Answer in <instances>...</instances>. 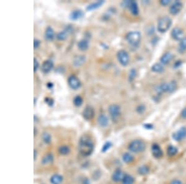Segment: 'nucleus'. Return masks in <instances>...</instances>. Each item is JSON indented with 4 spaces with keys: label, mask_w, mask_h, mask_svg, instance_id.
<instances>
[{
    "label": "nucleus",
    "mask_w": 186,
    "mask_h": 184,
    "mask_svg": "<svg viewBox=\"0 0 186 184\" xmlns=\"http://www.w3.org/2000/svg\"><path fill=\"white\" fill-rule=\"evenodd\" d=\"M117 58L121 64H122L124 66H126L129 63V55L127 53V52H126L124 50H121L117 52Z\"/></svg>",
    "instance_id": "nucleus-6"
},
{
    "label": "nucleus",
    "mask_w": 186,
    "mask_h": 184,
    "mask_svg": "<svg viewBox=\"0 0 186 184\" xmlns=\"http://www.w3.org/2000/svg\"><path fill=\"white\" fill-rule=\"evenodd\" d=\"M98 123L101 127L106 128L109 125V119L107 116L104 114H101L98 118Z\"/></svg>",
    "instance_id": "nucleus-17"
},
{
    "label": "nucleus",
    "mask_w": 186,
    "mask_h": 184,
    "mask_svg": "<svg viewBox=\"0 0 186 184\" xmlns=\"http://www.w3.org/2000/svg\"><path fill=\"white\" fill-rule=\"evenodd\" d=\"M39 66V62H38L36 58H34V72L37 71V70L38 69Z\"/></svg>",
    "instance_id": "nucleus-38"
},
{
    "label": "nucleus",
    "mask_w": 186,
    "mask_h": 184,
    "mask_svg": "<svg viewBox=\"0 0 186 184\" xmlns=\"http://www.w3.org/2000/svg\"><path fill=\"white\" fill-rule=\"evenodd\" d=\"M40 44H41V42L39 40L34 39V49H37L39 47Z\"/></svg>",
    "instance_id": "nucleus-42"
},
{
    "label": "nucleus",
    "mask_w": 186,
    "mask_h": 184,
    "mask_svg": "<svg viewBox=\"0 0 186 184\" xmlns=\"http://www.w3.org/2000/svg\"><path fill=\"white\" fill-rule=\"evenodd\" d=\"M173 59V55L171 52H166L160 59L161 63L163 64H167Z\"/></svg>",
    "instance_id": "nucleus-22"
},
{
    "label": "nucleus",
    "mask_w": 186,
    "mask_h": 184,
    "mask_svg": "<svg viewBox=\"0 0 186 184\" xmlns=\"http://www.w3.org/2000/svg\"><path fill=\"white\" fill-rule=\"evenodd\" d=\"M173 139L176 141H180L186 138V128L182 127L173 134Z\"/></svg>",
    "instance_id": "nucleus-10"
},
{
    "label": "nucleus",
    "mask_w": 186,
    "mask_h": 184,
    "mask_svg": "<svg viewBox=\"0 0 186 184\" xmlns=\"http://www.w3.org/2000/svg\"><path fill=\"white\" fill-rule=\"evenodd\" d=\"M170 184H183V183L181 182V181H180L179 180H177V179H175V180H173V181H171V182Z\"/></svg>",
    "instance_id": "nucleus-45"
},
{
    "label": "nucleus",
    "mask_w": 186,
    "mask_h": 184,
    "mask_svg": "<svg viewBox=\"0 0 186 184\" xmlns=\"http://www.w3.org/2000/svg\"><path fill=\"white\" fill-rule=\"evenodd\" d=\"M82 116L83 118L86 120H90L93 119L94 116V109L91 106H87L84 109Z\"/></svg>",
    "instance_id": "nucleus-11"
},
{
    "label": "nucleus",
    "mask_w": 186,
    "mask_h": 184,
    "mask_svg": "<svg viewBox=\"0 0 186 184\" xmlns=\"http://www.w3.org/2000/svg\"><path fill=\"white\" fill-rule=\"evenodd\" d=\"M42 138L43 141L45 144H50L52 141V136L50 133L47 132H44L42 135Z\"/></svg>",
    "instance_id": "nucleus-34"
},
{
    "label": "nucleus",
    "mask_w": 186,
    "mask_h": 184,
    "mask_svg": "<svg viewBox=\"0 0 186 184\" xmlns=\"http://www.w3.org/2000/svg\"><path fill=\"white\" fill-rule=\"evenodd\" d=\"M127 8L129 9L131 13L134 16H137L139 13L138 6L135 1H129Z\"/></svg>",
    "instance_id": "nucleus-15"
},
{
    "label": "nucleus",
    "mask_w": 186,
    "mask_h": 184,
    "mask_svg": "<svg viewBox=\"0 0 186 184\" xmlns=\"http://www.w3.org/2000/svg\"><path fill=\"white\" fill-rule=\"evenodd\" d=\"M168 93H173L177 89L178 84L176 81L172 80L170 82L168 83Z\"/></svg>",
    "instance_id": "nucleus-28"
},
{
    "label": "nucleus",
    "mask_w": 186,
    "mask_h": 184,
    "mask_svg": "<svg viewBox=\"0 0 186 184\" xmlns=\"http://www.w3.org/2000/svg\"><path fill=\"white\" fill-rule=\"evenodd\" d=\"M77 46L81 51H86L89 48V41L86 39H81L78 42Z\"/></svg>",
    "instance_id": "nucleus-23"
},
{
    "label": "nucleus",
    "mask_w": 186,
    "mask_h": 184,
    "mask_svg": "<svg viewBox=\"0 0 186 184\" xmlns=\"http://www.w3.org/2000/svg\"><path fill=\"white\" fill-rule=\"evenodd\" d=\"M81 184H91V182H90V181H89V179H88V178H84V179L82 181Z\"/></svg>",
    "instance_id": "nucleus-44"
},
{
    "label": "nucleus",
    "mask_w": 186,
    "mask_h": 184,
    "mask_svg": "<svg viewBox=\"0 0 186 184\" xmlns=\"http://www.w3.org/2000/svg\"><path fill=\"white\" fill-rule=\"evenodd\" d=\"M145 110V108L143 106H139L137 109H136V111L139 113V114H141L143 113Z\"/></svg>",
    "instance_id": "nucleus-40"
},
{
    "label": "nucleus",
    "mask_w": 186,
    "mask_h": 184,
    "mask_svg": "<svg viewBox=\"0 0 186 184\" xmlns=\"http://www.w3.org/2000/svg\"><path fill=\"white\" fill-rule=\"evenodd\" d=\"M150 172V168L147 166H141L138 169V173L140 175L145 176L149 173Z\"/></svg>",
    "instance_id": "nucleus-31"
},
{
    "label": "nucleus",
    "mask_w": 186,
    "mask_h": 184,
    "mask_svg": "<svg viewBox=\"0 0 186 184\" xmlns=\"http://www.w3.org/2000/svg\"><path fill=\"white\" fill-rule=\"evenodd\" d=\"M86 61V57L84 55H78L73 60V64L74 66L78 67L81 66Z\"/></svg>",
    "instance_id": "nucleus-25"
},
{
    "label": "nucleus",
    "mask_w": 186,
    "mask_h": 184,
    "mask_svg": "<svg viewBox=\"0 0 186 184\" xmlns=\"http://www.w3.org/2000/svg\"><path fill=\"white\" fill-rule=\"evenodd\" d=\"M146 144L141 139H135L131 141L128 146V150L133 153H140L145 150Z\"/></svg>",
    "instance_id": "nucleus-2"
},
{
    "label": "nucleus",
    "mask_w": 186,
    "mask_h": 184,
    "mask_svg": "<svg viewBox=\"0 0 186 184\" xmlns=\"http://www.w3.org/2000/svg\"><path fill=\"white\" fill-rule=\"evenodd\" d=\"M181 117L183 119H186V107L181 111Z\"/></svg>",
    "instance_id": "nucleus-43"
},
{
    "label": "nucleus",
    "mask_w": 186,
    "mask_h": 184,
    "mask_svg": "<svg viewBox=\"0 0 186 184\" xmlns=\"http://www.w3.org/2000/svg\"><path fill=\"white\" fill-rule=\"evenodd\" d=\"M112 144L111 142H110V141L106 142L102 148V149H101L102 153L107 152L112 147Z\"/></svg>",
    "instance_id": "nucleus-36"
},
{
    "label": "nucleus",
    "mask_w": 186,
    "mask_h": 184,
    "mask_svg": "<svg viewBox=\"0 0 186 184\" xmlns=\"http://www.w3.org/2000/svg\"><path fill=\"white\" fill-rule=\"evenodd\" d=\"M151 71L156 73H162L165 71V68L163 64L161 63H155L151 67Z\"/></svg>",
    "instance_id": "nucleus-26"
},
{
    "label": "nucleus",
    "mask_w": 186,
    "mask_h": 184,
    "mask_svg": "<svg viewBox=\"0 0 186 184\" xmlns=\"http://www.w3.org/2000/svg\"><path fill=\"white\" fill-rule=\"evenodd\" d=\"M54 68V63L50 60L44 61L41 66V70L44 73H49Z\"/></svg>",
    "instance_id": "nucleus-14"
},
{
    "label": "nucleus",
    "mask_w": 186,
    "mask_h": 184,
    "mask_svg": "<svg viewBox=\"0 0 186 184\" xmlns=\"http://www.w3.org/2000/svg\"><path fill=\"white\" fill-rule=\"evenodd\" d=\"M83 99L81 96H76V97H74V98L73 99V104L76 106V107H80L82 104H83Z\"/></svg>",
    "instance_id": "nucleus-35"
},
{
    "label": "nucleus",
    "mask_w": 186,
    "mask_h": 184,
    "mask_svg": "<svg viewBox=\"0 0 186 184\" xmlns=\"http://www.w3.org/2000/svg\"><path fill=\"white\" fill-rule=\"evenodd\" d=\"M141 34L138 31H131L126 35V40L129 45L136 47L139 45L141 41Z\"/></svg>",
    "instance_id": "nucleus-3"
},
{
    "label": "nucleus",
    "mask_w": 186,
    "mask_h": 184,
    "mask_svg": "<svg viewBox=\"0 0 186 184\" xmlns=\"http://www.w3.org/2000/svg\"><path fill=\"white\" fill-rule=\"evenodd\" d=\"M108 111L112 120L114 122H117L121 116V109L120 106L116 104H112L109 107Z\"/></svg>",
    "instance_id": "nucleus-5"
},
{
    "label": "nucleus",
    "mask_w": 186,
    "mask_h": 184,
    "mask_svg": "<svg viewBox=\"0 0 186 184\" xmlns=\"http://www.w3.org/2000/svg\"><path fill=\"white\" fill-rule=\"evenodd\" d=\"M44 37L47 40H49V41L53 40V39L55 37V32L52 29V27H51L50 26H48L46 28L45 34H44Z\"/></svg>",
    "instance_id": "nucleus-20"
},
{
    "label": "nucleus",
    "mask_w": 186,
    "mask_h": 184,
    "mask_svg": "<svg viewBox=\"0 0 186 184\" xmlns=\"http://www.w3.org/2000/svg\"><path fill=\"white\" fill-rule=\"evenodd\" d=\"M172 19L168 16L161 17L158 22V30L160 32L165 33L167 32L172 26Z\"/></svg>",
    "instance_id": "nucleus-4"
},
{
    "label": "nucleus",
    "mask_w": 186,
    "mask_h": 184,
    "mask_svg": "<svg viewBox=\"0 0 186 184\" xmlns=\"http://www.w3.org/2000/svg\"><path fill=\"white\" fill-rule=\"evenodd\" d=\"M72 29L71 26H68L65 30L63 31L62 32H59L57 35H56V37L58 40H65L67 37H68V33H69L71 32Z\"/></svg>",
    "instance_id": "nucleus-19"
},
{
    "label": "nucleus",
    "mask_w": 186,
    "mask_h": 184,
    "mask_svg": "<svg viewBox=\"0 0 186 184\" xmlns=\"http://www.w3.org/2000/svg\"><path fill=\"white\" fill-rule=\"evenodd\" d=\"M178 153V149L176 146H169L167 149V154L169 156H174Z\"/></svg>",
    "instance_id": "nucleus-32"
},
{
    "label": "nucleus",
    "mask_w": 186,
    "mask_h": 184,
    "mask_svg": "<svg viewBox=\"0 0 186 184\" xmlns=\"http://www.w3.org/2000/svg\"><path fill=\"white\" fill-rule=\"evenodd\" d=\"M54 155L52 153H47L42 158L41 160V164L42 165H47L49 164H52L54 161Z\"/></svg>",
    "instance_id": "nucleus-21"
},
{
    "label": "nucleus",
    "mask_w": 186,
    "mask_h": 184,
    "mask_svg": "<svg viewBox=\"0 0 186 184\" xmlns=\"http://www.w3.org/2000/svg\"><path fill=\"white\" fill-rule=\"evenodd\" d=\"M104 2L105 1L104 0H99V1H97L96 2L88 4L86 9L88 11H92L101 7Z\"/></svg>",
    "instance_id": "nucleus-18"
},
{
    "label": "nucleus",
    "mask_w": 186,
    "mask_h": 184,
    "mask_svg": "<svg viewBox=\"0 0 186 184\" xmlns=\"http://www.w3.org/2000/svg\"><path fill=\"white\" fill-rule=\"evenodd\" d=\"M133 177L129 174H125L122 181V184H134Z\"/></svg>",
    "instance_id": "nucleus-30"
},
{
    "label": "nucleus",
    "mask_w": 186,
    "mask_h": 184,
    "mask_svg": "<svg viewBox=\"0 0 186 184\" xmlns=\"http://www.w3.org/2000/svg\"><path fill=\"white\" fill-rule=\"evenodd\" d=\"M183 4L181 1H177L172 4L169 7V12L172 15H176L182 10Z\"/></svg>",
    "instance_id": "nucleus-8"
},
{
    "label": "nucleus",
    "mask_w": 186,
    "mask_h": 184,
    "mask_svg": "<svg viewBox=\"0 0 186 184\" xmlns=\"http://www.w3.org/2000/svg\"><path fill=\"white\" fill-rule=\"evenodd\" d=\"M47 87H49V88H52V87H53V84L52 83H49L48 84H47Z\"/></svg>",
    "instance_id": "nucleus-47"
},
{
    "label": "nucleus",
    "mask_w": 186,
    "mask_h": 184,
    "mask_svg": "<svg viewBox=\"0 0 186 184\" xmlns=\"http://www.w3.org/2000/svg\"><path fill=\"white\" fill-rule=\"evenodd\" d=\"M37 151L36 149L34 150V160L36 161L37 159Z\"/></svg>",
    "instance_id": "nucleus-46"
},
{
    "label": "nucleus",
    "mask_w": 186,
    "mask_h": 184,
    "mask_svg": "<svg viewBox=\"0 0 186 184\" xmlns=\"http://www.w3.org/2000/svg\"><path fill=\"white\" fill-rule=\"evenodd\" d=\"M122 160L125 163L130 164L134 161V157L129 153H125L122 155Z\"/></svg>",
    "instance_id": "nucleus-27"
},
{
    "label": "nucleus",
    "mask_w": 186,
    "mask_h": 184,
    "mask_svg": "<svg viewBox=\"0 0 186 184\" xmlns=\"http://www.w3.org/2000/svg\"><path fill=\"white\" fill-rule=\"evenodd\" d=\"M172 38L175 40H181L184 37V32L183 30L179 27H174L171 33Z\"/></svg>",
    "instance_id": "nucleus-9"
},
{
    "label": "nucleus",
    "mask_w": 186,
    "mask_h": 184,
    "mask_svg": "<svg viewBox=\"0 0 186 184\" xmlns=\"http://www.w3.org/2000/svg\"><path fill=\"white\" fill-rule=\"evenodd\" d=\"M59 152L60 154H62L63 156H66L69 153L70 149L68 146L63 145L59 148Z\"/></svg>",
    "instance_id": "nucleus-33"
},
{
    "label": "nucleus",
    "mask_w": 186,
    "mask_h": 184,
    "mask_svg": "<svg viewBox=\"0 0 186 184\" xmlns=\"http://www.w3.org/2000/svg\"><path fill=\"white\" fill-rule=\"evenodd\" d=\"M45 102L49 106H52L54 104V100L51 98L49 97H46L45 99Z\"/></svg>",
    "instance_id": "nucleus-39"
},
{
    "label": "nucleus",
    "mask_w": 186,
    "mask_h": 184,
    "mask_svg": "<svg viewBox=\"0 0 186 184\" xmlns=\"http://www.w3.org/2000/svg\"><path fill=\"white\" fill-rule=\"evenodd\" d=\"M178 51L181 54H183L186 51V37H184L179 44Z\"/></svg>",
    "instance_id": "nucleus-29"
},
{
    "label": "nucleus",
    "mask_w": 186,
    "mask_h": 184,
    "mask_svg": "<svg viewBox=\"0 0 186 184\" xmlns=\"http://www.w3.org/2000/svg\"><path fill=\"white\" fill-rule=\"evenodd\" d=\"M36 102H37V99L34 98V104H36Z\"/></svg>",
    "instance_id": "nucleus-48"
},
{
    "label": "nucleus",
    "mask_w": 186,
    "mask_h": 184,
    "mask_svg": "<svg viewBox=\"0 0 186 184\" xmlns=\"http://www.w3.org/2000/svg\"><path fill=\"white\" fill-rule=\"evenodd\" d=\"M94 148V143L89 135L84 134L80 138L78 144V150L82 156H89L91 155Z\"/></svg>",
    "instance_id": "nucleus-1"
},
{
    "label": "nucleus",
    "mask_w": 186,
    "mask_h": 184,
    "mask_svg": "<svg viewBox=\"0 0 186 184\" xmlns=\"http://www.w3.org/2000/svg\"><path fill=\"white\" fill-rule=\"evenodd\" d=\"M151 153L153 156L157 159L161 158L163 155V153L161 148V147L158 144H153L151 146Z\"/></svg>",
    "instance_id": "nucleus-12"
},
{
    "label": "nucleus",
    "mask_w": 186,
    "mask_h": 184,
    "mask_svg": "<svg viewBox=\"0 0 186 184\" xmlns=\"http://www.w3.org/2000/svg\"><path fill=\"white\" fill-rule=\"evenodd\" d=\"M171 1L170 0H161L160 1V3L162 5V6H167L168 4H169L171 3Z\"/></svg>",
    "instance_id": "nucleus-41"
},
{
    "label": "nucleus",
    "mask_w": 186,
    "mask_h": 184,
    "mask_svg": "<svg viewBox=\"0 0 186 184\" xmlns=\"http://www.w3.org/2000/svg\"><path fill=\"white\" fill-rule=\"evenodd\" d=\"M68 83L69 86L74 90H76L81 87L80 81L76 76L74 75H71L69 76L68 78Z\"/></svg>",
    "instance_id": "nucleus-7"
},
{
    "label": "nucleus",
    "mask_w": 186,
    "mask_h": 184,
    "mask_svg": "<svg viewBox=\"0 0 186 184\" xmlns=\"http://www.w3.org/2000/svg\"><path fill=\"white\" fill-rule=\"evenodd\" d=\"M124 175V172L121 169H117L114 172L112 176V179L115 182H119L122 181Z\"/></svg>",
    "instance_id": "nucleus-16"
},
{
    "label": "nucleus",
    "mask_w": 186,
    "mask_h": 184,
    "mask_svg": "<svg viewBox=\"0 0 186 184\" xmlns=\"http://www.w3.org/2000/svg\"><path fill=\"white\" fill-rule=\"evenodd\" d=\"M63 181V177L62 175L55 174H54L50 179L51 184H62Z\"/></svg>",
    "instance_id": "nucleus-24"
},
{
    "label": "nucleus",
    "mask_w": 186,
    "mask_h": 184,
    "mask_svg": "<svg viewBox=\"0 0 186 184\" xmlns=\"http://www.w3.org/2000/svg\"><path fill=\"white\" fill-rule=\"evenodd\" d=\"M136 71L135 69H131L130 71V73H129V75H128V78H129V80L130 81H133L135 78L136 77Z\"/></svg>",
    "instance_id": "nucleus-37"
},
{
    "label": "nucleus",
    "mask_w": 186,
    "mask_h": 184,
    "mask_svg": "<svg viewBox=\"0 0 186 184\" xmlns=\"http://www.w3.org/2000/svg\"><path fill=\"white\" fill-rule=\"evenodd\" d=\"M84 12L81 9H75L72 11L69 16V19L71 21H77L84 16Z\"/></svg>",
    "instance_id": "nucleus-13"
}]
</instances>
